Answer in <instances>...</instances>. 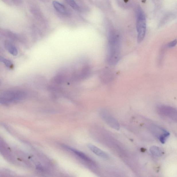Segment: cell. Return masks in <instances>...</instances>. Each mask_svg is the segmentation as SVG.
Instances as JSON below:
<instances>
[{
    "mask_svg": "<svg viewBox=\"0 0 177 177\" xmlns=\"http://www.w3.org/2000/svg\"><path fill=\"white\" fill-rule=\"evenodd\" d=\"M109 54L108 60L109 63L115 64L118 60L120 49V40L118 34L112 30L108 37Z\"/></svg>",
    "mask_w": 177,
    "mask_h": 177,
    "instance_id": "obj_1",
    "label": "cell"
},
{
    "mask_svg": "<svg viewBox=\"0 0 177 177\" xmlns=\"http://www.w3.org/2000/svg\"><path fill=\"white\" fill-rule=\"evenodd\" d=\"M27 96L26 91L21 89H11L4 91L0 96L1 104H7L20 102L24 100Z\"/></svg>",
    "mask_w": 177,
    "mask_h": 177,
    "instance_id": "obj_2",
    "label": "cell"
},
{
    "mask_svg": "<svg viewBox=\"0 0 177 177\" xmlns=\"http://www.w3.org/2000/svg\"><path fill=\"white\" fill-rule=\"evenodd\" d=\"M136 28L138 33V42L141 43L145 38L146 28L145 16L144 13L141 9L138 10L137 11Z\"/></svg>",
    "mask_w": 177,
    "mask_h": 177,
    "instance_id": "obj_3",
    "label": "cell"
},
{
    "mask_svg": "<svg viewBox=\"0 0 177 177\" xmlns=\"http://www.w3.org/2000/svg\"><path fill=\"white\" fill-rule=\"evenodd\" d=\"M157 111L161 115L177 121V110L174 108L168 106H161L157 108Z\"/></svg>",
    "mask_w": 177,
    "mask_h": 177,
    "instance_id": "obj_4",
    "label": "cell"
},
{
    "mask_svg": "<svg viewBox=\"0 0 177 177\" xmlns=\"http://www.w3.org/2000/svg\"><path fill=\"white\" fill-rule=\"evenodd\" d=\"M100 114L103 119L106 123L114 129L118 130L120 128L119 124L113 117L105 111L101 112Z\"/></svg>",
    "mask_w": 177,
    "mask_h": 177,
    "instance_id": "obj_5",
    "label": "cell"
},
{
    "mask_svg": "<svg viewBox=\"0 0 177 177\" xmlns=\"http://www.w3.org/2000/svg\"><path fill=\"white\" fill-rule=\"evenodd\" d=\"M4 46L7 50L13 56H16L18 54V50L16 46L9 40H6Z\"/></svg>",
    "mask_w": 177,
    "mask_h": 177,
    "instance_id": "obj_6",
    "label": "cell"
},
{
    "mask_svg": "<svg viewBox=\"0 0 177 177\" xmlns=\"http://www.w3.org/2000/svg\"><path fill=\"white\" fill-rule=\"evenodd\" d=\"M87 146H88L89 149H90L91 151L96 155H97L100 157H101L105 158V159L108 158L109 156L106 153L102 151V150L99 149V148L97 147L96 146L91 144H88Z\"/></svg>",
    "mask_w": 177,
    "mask_h": 177,
    "instance_id": "obj_7",
    "label": "cell"
},
{
    "mask_svg": "<svg viewBox=\"0 0 177 177\" xmlns=\"http://www.w3.org/2000/svg\"><path fill=\"white\" fill-rule=\"evenodd\" d=\"M65 147L67 148V149L73 151L77 155L79 156V157L81 158L82 159L85 160V161L90 162H92V160H91L90 158H89L86 155L84 154L83 153L81 152L80 151H77V150L69 147L66 146Z\"/></svg>",
    "mask_w": 177,
    "mask_h": 177,
    "instance_id": "obj_8",
    "label": "cell"
},
{
    "mask_svg": "<svg viewBox=\"0 0 177 177\" xmlns=\"http://www.w3.org/2000/svg\"><path fill=\"white\" fill-rule=\"evenodd\" d=\"M53 5L54 7L59 12L65 13L66 12V10L65 6L58 1H53Z\"/></svg>",
    "mask_w": 177,
    "mask_h": 177,
    "instance_id": "obj_9",
    "label": "cell"
},
{
    "mask_svg": "<svg viewBox=\"0 0 177 177\" xmlns=\"http://www.w3.org/2000/svg\"><path fill=\"white\" fill-rule=\"evenodd\" d=\"M150 151L151 154L157 157L161 156L162 153L161 149L158 147L156 146H151L150 149Z\"/></svg>",
    "mask_w": 177,
    "mask_h": 177,
    "instance_id": "obj_10",
    "label": "cell"
},
{
    "mask_svg": "<svg viewBox=\"0 0 177 177\" xmlns=\"http://www.w3.org/2000/svg\"><path fill=\"white\" fill-rule=\"evenodd\" d=\"M169 133L166 131H165L162 134L159 136V140L160 142L162 144H164L166 142L167 138L169 136Z\"/></svg>",
    "mask_w": 177,
    "mask_h": 177,
    "instance_id": "obj_11",
    "label": "cell"
},
{
    "mask_svg": "<svg viewBox=\"0 0 177 177\" xmlns=\"http://www.w3.org/2000/svg\"><path fill=\"white\" fill-rule=\"evenodd\" d=\"M0 60L1 62L4 63L6 67H10L13 65L12 62L11 60L7 59L4 58V57H1L0 58Z\"/></svg>",
    "mask_w": 177,
    "mask_h": 177,
    "instance_id": "obj_12",
    "label": "cell"
},
{
    "mask_svg": "<svg viewBox=\"0 0 177 177\" xmlns=\"http://www.w3.org/2000/svg\"><path fill=\"white\" fill-rule=\"evenodd\" d=\"M66 1L67 4L69 5L73 9L75 10L79 9V7L78 5L74 0H66Z\"/></svg>",
    "mask_w": 177,
    "mask_h": 177,
    "instance_id": "obj_13",
    "label": "cell"
},
{
    "mask_svg": "<svg viewBox=\"0 0 177 177\" xmlns=\"http://www.w3.org/2000/svg\"><path fill=\"white\" fill-rule=\"evenodd\" d=\"M177 44V40L175 39L168 44V47L169 48H172L175 47Z\"/></svg>",
    "mask_w": 177,
    "mask_h": 177,
    "instance_id": "obj_14",
    "label": "cell"
}]
</instances>
